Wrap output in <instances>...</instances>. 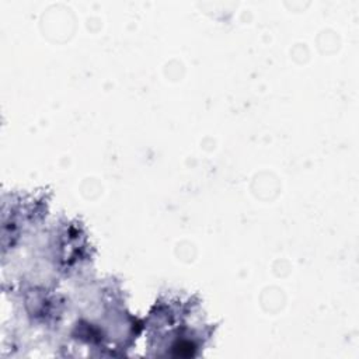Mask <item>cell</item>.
<instances>
[{"label": "cell", "mask_w": 359, "mask_h": 359, "mask_svg": "<svg viewBox=\"0 0 359 359\" xmlns=\"http://www.w3.org/2000/svg\"><path fill=\"white\" fill-rule=\"evenodd\" d=\"M34 266L41 272L31 282L57 286L60 280H81L87 278L88 269L93 266L94 250L79 220L53 222L36 234V240L34 236Z\"/></svg>", "instance_id": "2"}, {"label": "cell", "mask_w": 359, "mask_h": 359, "mask_svg": "<svg viewBox=\"0 0 359 359\" xmlns=\"http://www.w3.org/2000/svg\"><path fill=\"white\" fill-rule=\"evenodd\" d=\"M3 194V254L32 238L46 217L50 194Z\"/></svg>", "instance_id": "4"}, {"label": "cell", "mask_w": 359, "mask_h": 359, "mask_svg": "<svg viewBox=\"0 0 359 359\" xmlns=\"http://www.w3.org/2000/svg\"><path fill=\"white\" fill-rule=\"evenodd\" d=\"M69 303L74 314L70 335L90 348L126 346L143 330V323L128 311L121 282L114 278L81 279Z\"/></svg>", "instance_id": "1"}, {"label": "cell", "mask_w": 359, "mask_h": 359, "mask_svg": "<svg viewBox=\"0 0 359 359\" xmlns=\"http://www.w3.org/2000/svg\"><path fill=\"white\" fill-rule=\"evenodd\" d=\"M143 328L150 348L180 349L178 355H195L213 335L215 327L203 318L198 296L163 293L151 306Z\"/></svg>", "instance_id": "3"}]
</instances>
